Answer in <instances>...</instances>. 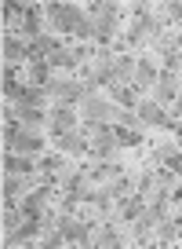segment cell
I'll list each match as a JSON object with an SVG mask.
<instances>
[{
  "label": "cell",
  "mask_w": 182,
  "mask_h": 249,
  "mask_svg": "<svg viewBox=\"0 0 182 249\" xmlns=\"http://www.w3.org/2000/svg\"><path fill=\"white\" fill-rule=\"evenodd\" d=\"M47 18L59 33H76L84 40H95V22H88L76 4H47Z\"/></svg>",
  "instance_id": "6da1fadb"
},
{
  "label": "cell",
  "mask_w": 182,
  "mask_h": 249,
  "mask_svg": "<svg viewBox=\"0 0 182 249\" xmlns=\"http://www.w3.org/2000/svg\"><path fill=\"white\" fill-rule=\"evenodd\" d=\"M160 37V18H153L146 11V4H135V26L124 33V44L128 48H138V44H150V40Z\"/></svg>",
  "instance_id": "7a4b0ae2"
},
{
  "label": "cell",
  "mask_w": 182,
  "mask_h": 249,
  "mask_svg": "<svg viewBox=\"0 0 182 249\" xmlns=\"http://www.w3.org/2000/svg\"><path fill=\"white\" fill-rule=\"evenodd\" d=\"M4 143H8V150H18V154H40V147H44V140H40L37 132H26L18 121L4 124Z\"/></svg>",
  "instance_id": "3957f363"
},
{
  "label": "cell",
  "mask_w": 182,
  "mask_h": 249,
  "mask_svg": "<svg viewBox=\"0 0 182 249\" xmlns=\"http://www.w3.org/2000/svg\"><path fill=\"white\" fill-rule=\"evenodd\" d=\"M91 15H95V40L109 44L113 40V26H117V4H91Z\"/></svg>",
  "instance_id": "277c9868"
},
{
  "label": "cell",
  "mask_w": 182,
  "mask_h": 249,
  "mask_svg": "<svg viewBox=\"0 0 182 249\" xmlns=\"http://www.w3.org/2000/svg\"><path fill=\"white\" fill-rule=\"evenodd\" d=\"M91 92H95L91 85H76V81H51V85H47V95H55V99L66 103V107H73L76 99H88Z\"/></svg>",
  "instance_id": "5b68a950"
},
{
  "label": "cell",
  "mask_w": 182,
  "mask_h": 249,
  "mask_svg": "<svg viewBox=\"0 0 182 249\" xmlns=\"http://www.w3.org/2000/svg\"><path fill=\"white\" fill-rule=\"evenodd\" d=\"M135 114H138V121H142V124H153V128H179V121H175L171 114H164V110H160L153 99L138 103Z\"/></svg>",
  "instance_id": "8992f818"
},
{
  "label": "cell",
  "mask_w": 182,
  "mask_h": 249,
  "mask_svg": "<svg viewBox=\"0 0 182 249\" xmlns=\"http://www.w3.org/2000/svg\"><path fill=\"white\" fill-rule=\"evenodd\" d=\"M84 117H88L91 124H106V121H117V110L109 107L106 99H99V95L91 92L88 99H84Z\"/></svg>",
  "instance_id": "52a82bcc"
},
{
  "label": "cell",
  "mask_w": 182,
  "mask_h": 249,
  "mask_svg": "<svg viewBox=\"0 0 182 249\" xmlns=\"http://www.w3.org/2000/svg\"><path fill=\"white\" fill-rule=\"evenodd\" d=\"M40 26H44V15H40V8L37 4H26V11H22V18L15 22V30L11 33H26V37H40Z\"/></svg>",
  "instance_id": "ba28073f"
},
{
  "label": "cell",
  "mask_w": 182,
  "mask_h": 249,
  "mask_svg": "<svg viewBox=\"0 0 182 249\" xmlns=\"http://www.w3.org/2000/svg\"><path fill=\"white\" fill-rule=\"evenodd\" d=\"M47 124H51V132L55 136H62V132H73L76 128V114L66 107V103H59V107L47 114Z\"/></svg>",
  "instance_id": "9c48e42d"
},
{
  "label": "cell",
  "mask_w": 182,
  "mask_h": 249,
  "mask_svg": "<svg viewBox=\"0 0 182 249\" xmlns=\"http://www.w3.org/2000/svg\"><path fill=\"white\" fill-rule=\"evenodd\" d=\"M55 143H59L62 154H88V132H84V128H73V132L55 136Z\"/></svg>",
  "instance_id": "30bf717a"
},
{
  "label": "cell",
  "mask_w": 182,
  "mask_h": 249,
  "mask_svg": "<svg viewBox=\"0 0 182 249\" xmlns=\"http://www.w3.org/2000/svg\"><path fill=\"white\" fill-rule=\"evenodd\" d=\"M8 117H11V121H18V124H30V128H37V124L47 121V114L40 107H26V103H15V107L8 110Z\"/></svg>",
  "instance_id": "8fae6325"
},
{
  "label": "cell",
  "mask_w": 182,
  "mask_h": 249,
  "mask_svg": "<svg viewBox=\"0 0 182 249\" xmlns=\"http://www.w3.org/2000/svg\"><path fill=\"white\" fill-rule=\"evenodd\" d=\"M26 59H30V44L18 40V37H4V62H8V66H18V62H26Z\"/></svg>",
  "instance_id": "7c38bea8"
},
{
  "label": "cell",
  "mask_w": 182,
  "mask_h": 249,
  "mask_svg": "<svg viewBox=\"0 0 182 249\" xmlns=\"http://www.w3.org/2000/svg\"><path fill=\"white\" fill-rule=\"evenodd\" d=\"M157 99L160 103H179V81H175V70H164L157 77Z\"/></svg>",
  "instance_id": "4fadbf2b"
},
{
  "label": "cell",
  "mask_w": 182,
  "mask_h": 249,
  "mask_svg": "<svg viewBox=\"0 0 182 249\" xmlns=\"http://www.w3.org/2000/svg\"><path fill=\"white\" fill-rule=\"evenodd\" d=\"M142 202H146L142 195H124L121 202H117V220H124V224H128V220H138Z\"/></svg>",
  "instance_id": "5bb4252c"
},
{
  "label": "cell",
  "mask_w": 182,
  "mask_h": 249,
  "mask_svg": "<svg viewBox=\"0 0 182 249\" xmlns=\"http://www.w3.org/2000/svg\"><path fill=\"white\" fill-rule=\"evenodd\" d=\"M37 169V161L26 154H18V150H8L4 154V172H22V176H30V172Z\"/></svg>",
  "instance_id": "9a60e30c"
},
{
  "label": "cell",
  "mask_w": 182,
  "mask_h": 249,
  "mask_svg": "<svg viewBox=\"0 0 182 249\" xmlns=\"http://www.w3.org/2000/svg\"><path fill=\"white\" fill-rule=\"evenodd\" d=\"M153 158H157L160 165H167L171 172H182V147H171V143H167V147H157Z\"/></svg>",
  "instance_id": "2e32d148"
},
{
  "label": "cell",
  "mask_w": 182,
  "mask_h": 249,
  "mask_svg": "<svg viewBox=\"0 0 182 249\" xmlns=\"http://www.w3.org/2000/svg\"><path fill=\"white\" fill-rule=\"evenodd\" d=\"M26 183H33V179L22 176V172H4V202H15Z\"/></svg>",
  "instance_id": "e0dca14e"
},
{
  "label": "cell",
  "mask_w": 182,
  "mask_h": 249,
  "mask_svg": "<svg viewBox=\"0 0 182 249\" xmlns=\"http://www.w3.org/2000/svg\"><path fill=\"white\" fill-rule=\"evenodd\" d=\"M153 81H157V66H153V59H138L135 62V88H150Z\"/></svg>",
  "instance_id": "ac0fdd59"
},
{
  "label": "cell",
  "mask_w": 182,
  "mask_h": 249,
  "mask_svg": "<svg viewBox=\"0 0 182 249\" xmlns=\"http://www.w3.org/2000/svg\"><path fill=\"white\" fill-rule=\"evenodd\" d=\"M113 73H117L113 85H121V81L128 85V81L135 77V59H131V55H117V59H113Z\"/></svg>",
  "instance_id": "d6986e66"
},
{
  "label": "cell",
  "mask_w": 182,
  "mask_h": 249,
  "mask_svg": "<svg viewBox=\"0 0 182 249\" xmlns=\"http://www.w3.org/2000/svg\"><path fill=\"white\" fill-rule=\"evenodd\" d=\"M26 77L37 88H47L51 85V66H47V62H30V66H26Z\"/></svg>",
  "instance_id": "ffe728a7"
},
{
  "label": "cell",
  "mask_w": 182,
  "mask_h": 249,
  "mask_svg": "<svg viewBox=\"0 0 182 249\" xmlns=\"http://www.w3.org/2000/svg\"><path fill=\"white\" fill-rule=\"evenodd\" d=\"M37 169H40V176H55V172H66V154H47V158H37Z\"/></svg>",
  "instance_id": "44dd1931"
},
{
  "label": "cell",
  "mask_w": 182,
  "mask_h": 249,
  "mask_svg": "<svg viewBox=\"0 0 182 249\" xmlns=\"http://www.w3.org/2000/svg\"><path fill=\"white\" fill-rule=\"evenodd\" d=\"M76 62H80V55H76V52H66V48H59V52L47 59V66H51V70H69V66H76Z\"/></svg>",
  "instance_id": "7402d4cb"
},
{
  "label": "cell",
  "mask_w": 182,
  "mask_h": 249,
  "mask_svg": "<svg viewBox=\"0 0 182 249\" xmlns=\"http://www.w3.org/2000/svg\"><path fill=\"white\" fill-rule=\"evenodd\" d=\"M179 234H182V224H179V220H160V227H157V238H160V246H167V242H175V238H179Z\"/></svg>",
  "instance_id": "603a6c76"
},
{
  "label": "cell",
  "mask_w": 182,
  "mask_h": 249,
  "mask_svg": "<svg viewBox=\"0 0 182 249\" xmlns=\"http://www.w3.org/2000/svg\"><path fill=\"white\" fill-rule=\"evenodd\" d=\"M91 246L109 249V246H124V238H121V231H117V227H102V231H95V242H91Z\"/></svg>",
  "instance_id": "cb8c5ba5"
},
{
  "label": "cell",
  "mask_w": 182,
  "mask_h": 249,
  "mask_svg": "<svg viewBox=\"0 0 182 249\" xmlns=\"http://www.w3.org/2000/svg\"><path fill=\"white\" fill-rule=\"evenodd\" d=\"M153 224H160V216L153 209H142V213H138V220H135V238H146Z\"/></svg>",
  "instance_id": "d4e9b609"
},
{
  "label": "cell",
  "mask_w": 182,
  "mask_h": 249,
  "mask_svg": "<svg viewBox=\"0 0 182 249\" xmlns=\"http://www.w3.org/2000/svg\"><path fill=\"white\" fill-rule=\"evenodd\" d=\"M106 191H109V195H113V198H124V195H131V176H128V172H121V176H113V179H109V183H106Z\"/></svg>",
  "instance_id": "484cf974"
},
{
  "label": "cell",
  "mask_w": 182,
  "mask_h": 249,
  "mask_svg": "<svg viewBox=\"0 0 182 249\" xmlns=\"http://www.w3.org/2000/svg\"><path fill=\"white\" fill-rule=\"evenodd\" d=\"M109 95H113V99H117V103H121V107H124V110H131V107H138V103H135V92H131V88H128V85H109Z\"/></svg>",
  "instance_id": "4316f807"
},
{
  "label": "cell",
  "mask_w": 182,
  "mask_h": 249,
  "mask_svg": "<svg viewBox=\"0 0 182 249\" xmlns=\"http://www.w3.org/2000/svg\"><path fill=\"white\" fill-rule=\"evenodd\" d=\"M113 132H117V140H121V147L128 143V147H138L142 143V132L138 128H128V124H113Z\"/></svg>",
  "instance_id": "83f0119b"
},
{
  "label": "cell",
  "mask_w": 182,
  "mask_h": 249,
  "mask_svg": "<svg viewBox=\"0 0 182 249\" xmlns=\"http://www.w3.org/2000/svg\"><path fill=\"white\" fill-rule=\"evenodd\" d=\"M164 8H167V18L182 22V0H175V4H164Z\"/></svg>",
  "instance_id": "f1b7e54d"
}]
</instances>
